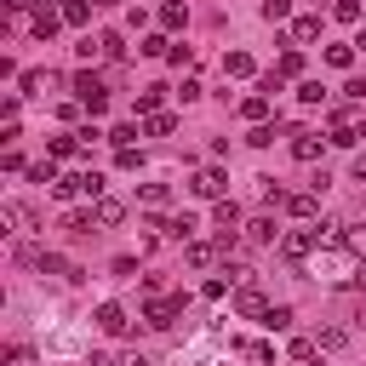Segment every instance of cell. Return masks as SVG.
I'll return each instance as SVG.
<instances>
[{"instance_id":"1","label":"cell","mask_w":366,"mask_h":366,"mask_svg":"<svg viewBox=\"0 0 366 366\" xmlns=\"http://www.w3.org/2000/svg\"><path fill=\"white\" fill-rule=\"evenodd\" d=\"M315 274L332 286H349V280H360V257L349 246H326V252H315Z\"/></svg>"},{"instance_id":"2","label":"cell","mask_w":366,"mask_h":366,"mask_svg":"<svg viewBox=\"0 0 366 366\" xmlns=\"http://www.w3.org/2000/svg\"><path fill=\"white\" fill-rule=\"evenodd\" d=\"M326 234H332V229H292V234H280V257H286V263H303V257L320 252Z\"/></svg>"},{"instance_id":"3","label":"cell","mask_w":366,"mask_h":366,"mask_svg":"<svg viewBox=\"0 0 366 366\" xmlns=\"http://www.w3.org/2000/svg\"><path fill=\"white\" fill-rule=\"evenodd\" d=\"M183 303H189V297H149V309H143V326H154V332H172V326H177V315H183Z\"/></svg>"},{"instance_id":"4","label":"cell","mask_w":366,"mask_h":366,"mask_svg":"<svg viewBox=\"0 0 366 366\" xmlns=\"http://www.w3.org/2000/svg\"><path fill=\"white\" fill-rule=\"evenodd\" d=\"M74 97H80L86 114H103V109H109V92H103L97 74H74Z\"/></svg>"},{"instance_id":"5","label":"cell","mask_w":366,"mask_h":366,"mask_svg":"<svg viewBox=\"0 0 366 366\" xmlns=\"http://www.w3.org/2000/svg\"><path fill=\"white\" fill-rule=\"evenodd\" d=\"M189 189H194L200 200H223V189H229V172H223V166H200Z\"/></svg>"},{"instance_id":"6","label":"cell","mask_w":366,"mask_h":366,"mask_svg":"<svg viewBox=\"0 0 366 366\" xmlns=\"http://www.w3.org/2000/svg\"><path fill=\"white\" fill-rule=\"evenodd\" d=\"M212 223H217V240H223V246H234V234L246 229V223H240V206H234V200H217Z\"/></svg>"},{"instance_id":"7","label":"cell","mask_w":366,"mask_h":366,"mask_svg":"<svg viewBox=\"0 0 366 366\" xmlns=\"http://www.w3.org/2000/svg\"><path fill=\"white\" fill-rule=\"evenodd\" d=\"M234 315H246V320H263V315H269V297H263V292L246 280V286L234 292Z\"/></svg>"},{"instance_id":"8","label":"cell","mask_w":366,"mask_h":366,"mask_svg":"<svg viewBox=\"0 0 366 366\" xmlns=\"http://www.w3.org/2000/svg\"><path fill=\"white\" fill-rule=\"evenodd\" d=\"M92 320H97V332H109V337H126V332H132V320H126V309H120V303H97V315H92Z\"/></svg>"},{"instance_id":"9","label":"cell","mask_w":366,"mask_h":366,"mask_svg":"<svg viewBox=\"0 0 366 366\" xmlns=\"http://www.w3.org/2000/svg\"><path fill=\"white\" fill-rule=\"evenodd\" d=\"M286 137H292V160H320V143H326L320 132H303V126H292Z\"/></svg>"},{"instance_id":"10","label":"cell","mask_w":366,"mask_h":366,"mask_svg":"<svg viewBox=\"0 0 366 366\" xmlns=\"http://www.w3.org/2000/svg\"><path fill=\"white\" fill-rule=\"evenodd\" d=\"M223 252H229L223 240H189V252H183V257H189V269H212Z\"/></svg>"},{"instance_id":"11","label":"cell","mask_w":366,"mask_h":366,"mask_svg":"<svg viewBox=\"0 0 366 366\" xmlns=\"http://www.w3.org/2000/svg\"><path fill=\"white\" fill-rule=\"evenodd\" d=\"M326 132H332V137H326V143H337V149H349V143H355V137H360V126H355V120H349V114H343V109H332V120H326Z\"/></svg>"},{"instance_id":"12","label":"cell","mask_w":366,"mask_h":366,"mask_svg":"<svg viewBox=\"0 0 366 366\" xmlns=\"http://www.w3.org/2000/svg\"><path fill=\"white\" fill-rule=\"evenodd\" d=\"M46 149H51V160H69V154H80L86 143H80V132H57V137H51Z\"/></svg>"},{"instance_id":"13","label":"cell","mask_w":366,"mask_h":366,"mask_svg":"<svg viewBox=\"0 0 366 366\" xmlns=\"http://www.w3.org/2000/svg\"><path fill=\"white\" fill-rule=\"evenodd\" d=\"M92 217H97V229H114V223H120V217H126V206H120V200H109V194H103V200H97V206H92Z\"/></svg>"},{"instance_id":"14","label":"cell","mask_w":366,"mask_h":366,"mask_svg":"<svg viewBox=\"0 0 366 366\" xmlns=\"http://www.w3.org/2000/svg\"><path fill=\"white\" fill-rule=\"evenodd\" d=\"M57 23H63V11H51V6H40V11H34V23H29V29H34V34H40V40H51V34H57Z\"/></svg>"},{"instance_id":"15","label":"cell","mask_w":366,"mask_h":366,"mask_svg":"<svg viewBox=\"0 0 366 366\" xmlns=\"http://www.w3.org/2000/svg\"><path fill=\"white\" fill-rule=\"evenodd\" d=\"M315 206H320V194H315V189H303V194H286V212H292V217H315Z\"/></svg>"},{"instance_id":"16","label":"cell","mask_w":366,"mask_h":366,"mask_svg":"<svg viewBox=\"0 0 366 366\" xmlns=\"http://www.w3.org/2000/svg\"><path fill=\"white\" fill-rule=\"evenodd\" d=\"M229 349H234V355H246V360H263V366L274 360V349H269V343H252V337H234Z\"/></svg>"},{"instance_id":"17","label":"cell","mask_w":366,"mask_h":366,"mask_svg":"<svg viewBox=\"0 0 366 366\" xmlns=\"http://www.w3.org/2000/svg\"><path fill=\"white\" fill-rule=\"evenodd\" d=\"M315 34H320V17H315V11H303V17L292 23V40H297V46H309Z\"/></svg>"},{"instance_id":"18","label":"cell","mask_w":366,"mask_h":366,"mask_svg":"<svg viewBox=\"0 0 366 366\" xmlns=\"http://www.w3.org/2000/svg\"><path fill=\"white\" fill-rule=\"evenodd\" d=\"M240 114H246L252 126H263V114H269V97H263V92H252V97H240Z\"/></svg>"},{"instance_id":"19","label":"cell","mask_w":366,"mask_h":366,"mask_svg":"<svg viewBox=\"0 0 366 366\" xmlns=\"http://www.w3.org/2000/svg\"><path fill=\"white\" fill-rule=\"evenodd\" d=\"M63 23L86 29V23H92V6H86V0H63Z\"/></svg>"},{"instance_id":"20","label":"cell","mask_w":366,"mask_h":366,"mask_svg":"<svg viewBox=\"0 0 366 366\" xmlns=\"http://www.w3.org/2000/svg\"><path fill=\"white\" fill-rule=\"evenodd\" d=\"M160 23H166V29H183V23H189V6H183V0H166V6H160Z\"/></svg>"},{"instance_id":"21","label":"cell","mask_w":366,"mask_h":366,"mask_svg":"<svg viewBox=\"0 0 366 366\" xmlns=\"http://www.w3.org/2000/svg\"><path fill=\"white\" fill-rule=\"evenodd\" d=\"M97 51H103V57L114 63V57H126V40H120L114 29H103V34H97Z\"/></svg>"},{"instance_id":"22","label":"cell","mask_w":366,"mask_h":366,"mask_svg":"<svg viewBox=\"0 0 366 366\" xmlns=\"http://www.w3.org/2000/svg\"><path fill=\"white\" fill-rule=\"evenodd\" d=\"M223 74L246 80V74H252V51H229V57H223Z\"/></svg>"},{"instance_id":"23","label":"cell","mask_w":366,"mask_h":366,"mask_svg":"<svg viewBox=\"0 0 366 366\" xmlns=\"http://www.w3.org/2000/svg\"><path fill=\"white\" fill-rule=\"evenodd\" d=\"M274 74H280V80H286V74H303V51H297V46H286V51H280V63H274Z\"/></svg>"},{"instance_id":"24","label":"cell","mask_w":366,"mask_h":366,"mask_svg":"<svg viewBox=\"0 0 366 366\" xmlns=\"http://www.w3.org/2000/svg\"><path fill=\"white\" fill-rule=\"evenodd\" d=\"M160 103H166V86H143V92H137V109H143V114H160Z\"/></svg>"},{"instance_id":"25","label":"cell","mask_w":366,"mask_h":366,"mask_svg":"<svg viewBox=\"0 0 366 366\" xmlns=\"http://www.w3.org/2000/svg\"><path fill=\"white\" fill-rule=\"evenodd\" d=\"M143 132H149V137H172V132H177V120L160 109V114H149V120H143Z\"/></svg>"},{"instance_id":"26","label":"cell","mask_w":366,"mask_h":366,"mask_svg":"<svg viewBox=\"0 0 366 366\" xmlns=\"http://www.w3.org/2000/svg\"><path fill=\"white\" fill-rule=\"evenodd\" d=\"M343 343H349L343 326H320V332H315V349H343Z\"/></svg>"},{"instance_id":"27","label":"cell","mask_w":366,"mask_h":366,"mask_svg":"<svg viewBox=\"0 0 366 366\" xmlns=\"http://www.w3.org/2000/svg\"><path fill=\"white\" fill-rule=\"evenodd\" d=\"M332 17H337V23H360V17H366V6H360V0H337V6H332Z\"/></svg>"},{"instance_id":"28","label":"cell","mask_w":366,"mask_h":366,"mask_svg":"<svg viewBox=\"0 0 366 366\" xmlns=\"http://www.w3.org/2000/svg\"><path fill=\"white\" fill-rule=\"evenodd\" d=\"M246 240L269 246V240H274V223H269V217H252V223H246Z\"/></svg>"},{"instance_id":"29","label":"cell","mask_w":366,"mask_h":366,"mask_svg":"<svg viewBox=\"0 0 366 366\" xmlns=\"http://www.w3.org/2000/svg\"><path fill=\"white\" fill-rule=\"evenodd\" d=\"M263 326H269V332H286V326H292V309H286V303H274V309L263 315Z\"/></svg>"},{"instance_id":"30","label":"cell","mask_w":366,"mask_h":366,"mask_svg":"<svg viewBox=\"0 0 366 366\" xmlns=\"http://www.w3.org/2000/svg\"><path fill=\"white\" fill-rule=\"evenodd\" d=\"M326 63H332V69H349V63H355V46H326Z\"/></svg>"},{"instance_id":"31","label":"cell","mask_w":366,"mask_h":366,"mask_svg":"<svg viewBox=\"0 0 366 366\" xmlns=\"http://www.w3.org/2000/svg\"><path fill=\"white\" fill-rule=\"evenodd\" d=\"M29 177H34V183H57V166H51V154H46V160H34V166H29Z\"/></svg>"},{"instance_id":"32","label":"cell","mask_w":366,"mask_h":366,"mask_svg":"<svg viewBox=\"0 0 366 366\" xmlns=\"http://www.w3.org/2000/svg\"><path fill=\"white\" fill-rule=\"evenodd\" d=\"M166 200H172L166 183H143V206H166Z\"/></svg>"},{"instance_id":"33","label":"cell","mask_w":366,"mask_h":366,"mask_svg":"<svg viewBox=\"0 0 366 366\" xmlns=\"http://www.w3.org/2000/svg\"><path fill=\"white\" fill-rule=\"evenodd\" d=\"M109 143H114V149H132V143H137V126H114Z\"/></svg>"},{"instance_id":"34","label":"cell","mask_w":366,"mask_h":366,"mask_svg":"<svg viewBox=\"0 0 366 366\" xmlns=\"http://www.w3.org/2000/svg\"><path fill=\"white\" fill-rule=\"evenodd\" d=\"M246 143H252V149H269V143H274V126H252Z\"/></svg>"},{"instance_id":"35","label":"cell","mask_w":366,"mask_h":366,"mask_svg":"<svg viewBox=\"0 0 366 366\" xmlns=\"http://www.w3.org/2000/svg\"><path fill=\"white\" fill-rule=\"evenodd\" d=\"M137 51H143V57H166V51H172V46H166V40H160V34H149V40H143V46H137Z\"/></svg>"},{"instance_id":"36","label":"cell","mask_w":366,"mask_h":366,"mask_svg":"<svg viewBox=\"0 0 366 366\" xmlns=\"http://www.w3.org/2000/svg\"><path fill=\"white\" fill-rule=\"evenodd\" d=\"M297 97H303V103H320V97H326V86H320V80H303V86H297Z\"/></svg>"},{"instance_id":"37","label":"cell","mask_w":366,"mask_h":366,"mask_svg":"<svg viewBox=\"0 0 366 366\" xmlns=\"http://www.w3.org/2000/svg\"><path fill=\"white\" fill-rule=\"evenodd\" d=\"M286 11H292V0H263V17H269V23H280Z\"/></svg>"},{"instance_id":"38","label":"cell","mask_w":366,"mask_h":366,"mask_svg":"<svg viewBox=\"0 0 366 366\" xmlns=\"http://www.w3.org/2000/svg\"><path fill=\"white\" fill-rule=\"evenodd\" d=\"M206 297H212V303H217V297H229V280H223V274H212V280H206Z\"/></svg>"},{"instance_id":"39","label":"cell","mask_w":366,"mask_h":366,"mask_svg":"<svg viewBox=\"0 0 366 366\" xmlns=\"http://www.w3.org/2000/svg\"><path fill=\"white\" fill-rule=\"evenodd\" d=\"M315 355V337H292V360H309Z\"/></svg>"},{"instance_id":"40","label":"cell","mask_w":366,"mask_h":366,"mask_svg":"<svg viewBox=\"0 0 366 366\" xmlns=\"http://www.w3.org/2000/svg\"><path fill=\"white\" fill-rule=\"evenodd\" d=\"M109 366H154L149 355H120V360H109Z\"/></svg>"},{"instance_id":"41","label":"cell","mask_w":366,"mask_h":366,"mask_svg":"<svg viewBox=\"0 0 366 366\" xmlns=\"http://www.w3.org/2000/svg\"><path fill=\"white\" fill-rule=\"evenodd\" d=\"M343 92H349V97H355V103H366V80H349V86H343Z\"/></svg>"},{"instance_id":"42","label":"cell","mask_w":366,"mask_h":366,"mask_svg":"<svg viewBox=\"0 0 366 366\" xmlns=\"http://www.w3.org/2000/svg\"><path fill=\"white\" fill-rule=\"evenodd\" d=\"M349 177H355V183H366V154H355V166H349Z\"/></svg>"},{"instance_id":"43","label":"cell","mask_w":366,"mask_h":366,"mask_svg":"<svg viewBox=\"0 0 366 366\" xmlns=\"http://www.w3.org/2000/svg\"><path fill=\"white\" fill-rule=\"evenodd\" d=\"M355 46H366V29H360V40H355Z\"/></svg>"},{"instance_id":"44","label":"cell","mask_w":366,"mask_h":366,"mask_svg":"<svg viewBox=\"0 0 366 366\" xmlns=\"http://www.w3.org/2000/svg\"><path fill=\"white\" fill-rule=\"evenodd\" d=\"M177 366H183V360H177Z\"/></svg>"}]
</instances>
